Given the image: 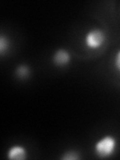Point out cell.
<instances>
[{
	"instance_id": "obj_1",
	"label": "cell",
	"mask_w": 120,
	"mask_h": 160,
	"mask_svg": "<svg viewBox=\"0 0 120 160\" xmlns=\"http://www.w3.org/2000/svg\"><path fill=\"white\" fill-rule=\"evenodd\" d=\"M117 142L115 137L111 135H105L101 137L94 145V151L99 157L107 158L112 156L116 150Z\"/></svg>"
},
{
	"instance_id": "obj_2",
	"label": "cell",
	"mask_w": 120,
	"mask_h": 160,
	"mask_svg": "<svg viewBox=\"0 0 120 160\" xmlns=\"http://www.w3.org/2000/svg\"><path fill=\"white\" fill-rule=\"evenodd\" d=\"M105 33L99 28H93L85 34L84 43L89 49H97L101 47L105 42Z\"/></svg>"
},
{
	"instance_id": "obj_3",
	"label": "cell",
	"mask_w": 120,
	"mask_h": 160,
	"mask_svg": "<svg viewBox=\"0 0 120 160\" xmlns=\"http://www.w3.org/2000/svg\"><path fill=\"white\" fill-rule=\"evenodd\" d=\"M70 60H71V56H70L69 52L62 48H59L58 50H56L52 56L53 63L58 67L66 66L70 62Z\"/></svg>"
},
{
	"instance_id": "obj_4",
	"label": "cell",
	"mask_w": 120,
	"mask_h": 160,
	"mask_svg": "<svg viewBox=\"0 0 120 160\" xmlns=\"http://www.w3.org/2000/svg\"><path fill=\"white\" fill-rule=\"evenodd\" d=\"M26 149L20 145H14L8 150L7 157L12 160H23L26 158Z\"/></svg>"
},
{
	"instance_id": "obj_5",
	"label": "cell",
	"mask_w": 120,
	"mask_h": 160,
	"mask_svg": "<svg viewBox=\"0 0 120 160\" xmlns=\"http://www.w3.org/2000/svg\"><path fill=\"white\" fill-rule=\"evenodd\" d=\"M30 74V70H29V67L27 66L26 64H21L19 65L16 69V75L19 77V78H22V79H25L26 77L29 76Z\"/></svg>"
},
{
	"instance_id": "obj_6",
	"label": "cell",
	"mask_w": 120,
	"mask_h": 160,
	"mask_svg": "<svg viewBox=\"0 0 120 160\" xmlns=\"http://www.w3.org/2000/svg\"><path fill=\"white\" fill-rule=\"evenodd\" d=\"M8 48H9V40L4 35H1V37H0V54L4 55V53L7 51Z\"/></svg>"
},
{
	"instance_id": "obj_7",
	"label": "cell",
	"mask_w": 120,
	"mask_h": 160,
	"mask_svg": "<svg viewBox=\"0 0 120 160\" xmlns=\"http://www.w3.org/2000/svg\"><path fill=\"white\" fill-rule=\"evenodd\" d=\"M62 159H65V160H75V159H78L79 156L77 155L76 152L74 151H68V152H65L63 155H62Z\"/></svg>"
},
{
	"instance_id": "obj_8",
	"label": "cell",
	"mask_w": 120,
	"mask_h": 160,
	"mask_svg": "<svg viewBox=\"0 0 120 160\" xmlns=\"http://www.w3.org/2000/svg\"><path fill=\"white\" fill-rule=\"evenodd\" d=\"M114 64H115V67H116V69L120 72V50H118L116 55H115Z\"/></svg>"
}]
</instances>
